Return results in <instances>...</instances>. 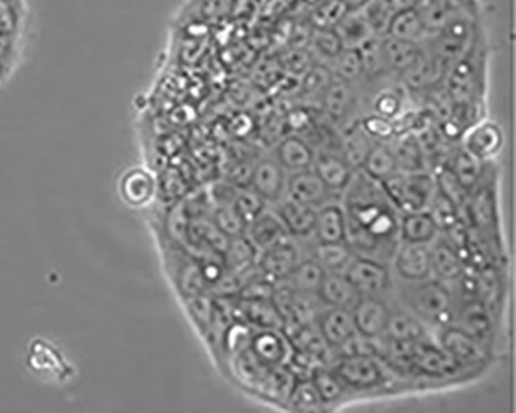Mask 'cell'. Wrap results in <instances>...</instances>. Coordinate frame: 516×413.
Here are the masks:
<instances>
[{
	"instance_id": "6da1fadb",
	"label": "cell",
	"mask_w": 516,
	"mask_h": 413,
	"mask_svg": "<svg viewBox=\"0 0 516 413\" xmlns=\"http://www.w3.org/2000/svg\"><path fill=\"white\" fill-rule=\"evenodd\" d=\"M377 181L363 174L362 180H354L348 186V205L346 223L348 239L346 242L365 251V256L379 253L380 248L388 250L399 239V217L397 209L391 205L382 186L375 188Z\"/></svg>"
},
{
	"instance_id": "7a4b0ae2",
	"label": "cell",
	"mask_w": 516,
	"mask_h": 413,
	"mask_svg": "<svg viewBox=\"0 0 516 413\" xmlns=\"http://www.w3.org/2000/svg\"><path fill=\"white\" fill-rule=\"evenodd\" d=\"M406 305L420 321L431 324H450L453 318V299L441 280H417L406 285L403 291Z\"/></svg>"
},
{
	"instance_id": "3957f363",
	"label": "cell",
	"mask_w": 516,
	"mask_h": 413,
	"mask_svg": "<svg viewBox=\"0 0 516 413\" xmlns=\"http://www.w3.org/2000/svg\"><path fill=\"white\" fill-rule=\"evenodd\" d=\"M391 205L402 212L424 211L436 192V181L427 172H397L380 183Z\"/></svg>"
},
{
	"instance_id": "277c9868",
	"label": "cell",
	"mask_w": 516,
	"mask_h": 413,
	"mask_svg": "<svg viewBox=\"0 0 516 413\" xmlns=\"http://www.w3.org/2000/svg\"><path fill=\"white\" fill-rule=\"evenodd\" d=\"M331 369L340 376L349 390L358 392L382 389L388 381L385 367L374 353L338 356Z\"/></svg>"
},
{
	"instance_id": "5b68a950",
	"label": "cell",
	"mask_w": 516,
	"mask_h": 413,
	"mask_svg": "<svg viewBox=\"0 0 516 413\" xmlns=\"http://www.w3.org/2000/svg\"><path fill=\"white\" fill-rule=\"evenodd\" d=\"M343 274L360 296H379L391 285L385 263L368 256H352Z\"/></svg>"
},
{
	"instance_id": "8992f818",
	"label": "cell",
	"mask_w": 516,
	"mask_h": 413,
	"mask_svg": "<svg viewBox=\"0 0 516 413\" xmlns=\"http://www.w3.org/2000/svg\"><path fill=\"white\" fill-rule=\"evenodd\" d=\"M248 350L261 366L283 367L289 364L293 347L281 328H259L253 332Z\"/></svg>"
},
{
	"instance_id": "52a82bcc",
	"label": "cell",
	"mask_w": 516,
	"mask_h": 413,
	"mask_svg": "<svg viewBox=\"0 0 516 413\" xmlns=\"http://www.w3.org/2000/svg\"><path fill=\"white\" fill-rule=\"evenodd\" d=\"M458 362L451 358L441 345L424 339L414 342L411 349L408 369L427 376V378H445L453 375L459 369Z\"/></svg>"
},
{
	"instance_id": "ba28073f",
	"label": "cell",
	"mask_w": 516,
	"mask_h": 413,
	"mask_svg": "<svg viewBox=\"0 0 516 413\" xmlns=\"http://www.w3.org/2000/svg\"><path fill=\"white\" fill-rule=\"evenodd\" d=\"M287 178V172L275 158H262L250 171L248 185L264 202L278 203L286 197Z\"/></svg>"
},
{
	"instance_id": "9c48e42d",
	"label": "cell",
	"mask_w": 516,
	"mask_h": 413,
	"mask_svg": "<svg viewBox=\"0 0 516 413\" xmlns=\"http://www.w3.org/2000/svg\"><path fill=\"white\" fill-rule=\"evenodd\" d=\"M394 270L406 282L430 279L431 253L424 243L400 242L393 253Z\"/></svg>"
},
{
	"instance_id": "30bf717a",
	"label": "cell",
	"mask_w": 516,
	"mask_h": 413,
	"mask_svg": "<svg viewBox=\"0 0 516 413\" xmlns=\"http://www.w3.org/2000/svg\"><path fill=\"white\" fill-rule=\"evenodd\" d=\"M300 260V251L292 240L287 239L261 251L256 268L262 276L279 284L281 280L289 276L290 271L298 265Z\"/></svg>"
},
{
	"instance_id": "8fae6325",
	"label": "cell",
	"mask_w": 516,
	"mask_h": 413,
	"mask_svg": "<svg viewBox=\"0 0 516 413\" xmlns=\"http://www.w3.org/2000/svg\"><path fill=\"white\" fill-rule=\"evenodd\" d=\"M351 311L358 335L366 339L383 336L391 310L379 296L360 297Z\"/></svg>"
},
{
	"instance_id": "7c38bea8",
	"label": "cell",
	"mask_w": 516,
	"mask_h": 413,
	"mask_svg": "<svg viewBox=\"0 0 516 413\" xmlns=\"http://www.w3.org/2000/svg\"><path fill=\"white\" fill-rule=\"evenodd\" d=\"M315 324L332 350H340L358 335L352 311L348 308L327 307L317 316Z\"/></svg>"
},
{
	"instance_id": "4fadbf2b",
	"label": "cell",
	"mask_w": 516,
	"mask_h": 413,
	"mask_svg": "<svg viewBox=\"0 0 516 413\" xmlns=\"http://www.w3.org/2000/svg\"><path fill=\"white\" fill-rule=\"evenodd\" d=\"M439 345L458 362L459 366L478 364L484 358V350L479 339L465 332L459 325L448 324L442 327Z\"/></svg>"
},
{
	"instance_id": "5bb4252c",
	"label": "cell",
	"mask_w": 516,
	"mask_h": 413,
	"mask_svg": "<svg viewBox=\"0 0 516 413\" xmlns=\"http://www.w3.org/2000/svg\"><path fill=\"white\" fill-rule=\"evenodd\" d=\"M247 237L261 253L276 243L290 239V234L278 212L264 208L252 222L248 223Z\"/></svg>"
},
{
	"instance_id": "9a60e30c",
	"label": "cell",
	"mask_w": 516,
	"mask_h": 413,
	"mask_svg": "<svg viewBox=\"0 0 516 413\" xmlns=\"http://www.w3.org/2000/svg\"><path fill=\"white\" fill-rule=\"evenodd\" d=\"M286 195L296 200V202L320 208L329 200L331 191L326 188L317 172L310 168L295 172L287 178Z\"/></svg>"
},
{
	"instance_id": "2e32d148",
	"label": "cell",
	"mask_w": 516,
	"mask_h": 413,
	"mask_svg": "<svg viewBox=\"0 0 516 413\" xmlns=\"http://www.w3.org/2000/svg\"><path fill=\"white\" fill-rule=\"evenodd\" d=\"M275 211L286 225L290 236L306 237L314 233L315 220H317V208L296 202L293 198L284 197L276 203Z\"/></svg>"
},
{
	"instance_id": "e0dca14e",
	"label": "cell",
	"mask_w": 516,
	"mask_h": 413,
	"mask_svg": "<svg viewBox=\"0 0 516 413\" xmlns=\"http://www.w3.org/2000/svg\"><path fill=\"white\" fill-rule=\"evenodd\" d=\"M312 169L317 172L318 177L331 192L346 191L354 178L351 164L344 160L343 155L331 154V152H323L318 157L315 155Z\"/></svg>"
},
{
	"instance_id": "ac0fdd59",
	"label": "cell",
	"mask_w": 516,
	"mask_h": 413,
	"mask_svg": "<svg viewBox=\"0 0 516 413\" xmlns=\"http://www.w3.org/2000/svg\"><path fill=\"white\" fill-rule=\"evenodd\" d=\"M317 297L324 307L352 310L362 296L349 284L343 273H326L318 287Z\"/></svg>"
},
{
	"instance_id": "d6986e66",
	"label": "cell",
	"mask_w": 516,
	"mask_h": 413,
	"mask_svg": "<svg viewBox=\"0 0 516 413\" xmlns=\"http://www.w3.org/2000/svg\"><path fill=\"white\" fill-rule=\"evenodd\" d=\"M317 243L346 242L348 239V223L341 206L335 203H324L317 209L314 233Z\"/></svg>"
},
{
	"instance_id": "ffe728a7",
	"label": "cell",
	"mask_w": 516,
	"mask_h": 413,
	"mask_svg": "<svg viewBox=\"0 0 516 413\" xmlns=\"http://www.w3.org/2000/svg\"><path fill=\"white\" fill-rule=\"evenodd\" d=\"M236 310L241 313L239 321L256 328H281L284 330V319L279 313L273 299H241L239 297Z\"/></svg>"
},
{
	"instance_id": "44dd1931",
	"label": "cell",
	"mask_w": 516,
	"mask_h": 413,
	"mask_svg": "<svg viewBox=\"0 0 516 413\" xmlns=\"http://www.w3.org/2000/svg\"><path fill=\"white\" fill-rule=\"evenodd\" d=\"M504 144V134L498 124L486 123L476 124L465 137L464 149L475 155L479 160H489L495 157Z\"/></svg>"
},
{
	"instance_id": "7402d4cb",
	"label": "cell",
	"mask_w": 516,
	"mask_h": 413,
	"mask_svg": "<svg viewBox=\"0 0 516 413\" xmlns=\"http://www.w3.org/2000/svg\"><path fill=\"white\" fill-rule=\"evenodd\" d=\"M275 160L283 166L284 171L295 174L312 168L315 160V152L307 141L301 137L284 138L276 147Z\"/></svg>"
},
{
	"instance_id": "603a6c76",
	"label": "cell",
	"mask_w": 516,
	"mask_h": 413,
	"mask_svg": "<svg viewBox=\"0 0 516 413\" xmlns=\"http://www.w3.org/2000/svg\"><path fill=\"white\" fill-rule=\"evenodd\" d=\"M439 234V226L430 211L408 212L399 219V239L402 242L430 245Z\"/></svg>"
},
{
	"instance_id": "cb8c5ba5",
	"label": "cell",
	"mask_w": 516,
	"mask_h": 413,
	"mask_svg": "<svg viewBox=\"0 0 516 413\" xmlns=\"http://www.w3.org/2000/svg\"><path fill=\"white\" fill-rule=\"evenodd\" d=\"M391 151L396 158L397 169L405 174H413V172H422L427 163L424 149L420 144L419 138L413 132H403L396 137Z\"/></svg>"
},
{
	"instance_id": "d4e9b609",
	"label": "cell",
	"mask_w": 516,
	"mask_h": 413,
	"mask_svg": "<svg viewBox=\"0 0 516 413\" xmlns=\"http://www.w3.org/2000/svg\"><path fill=\"white\" fill-rule=\"evenodd\" d=\"M431 253V276H436L441 282L461 279L464 273V262L461 254L453 246L441 240L430 248Z\"/></svg>"
},
{
	"instance_id": "484cf974",
	"label": "cell",
	"mask_w": 516,
	"mask_h": 413,
	"mask_svg": "<svg viewBox=\"0 0 516 413\" xmlns=\"http://www.w3.org/2000/svg\"><path fill=\"white\" fill-rule=\"evenodd\" d=\"M155 183L152 175L143 169L134 168L126 172L121 178L120 194L128 205H146L154 195Z\"/></svg>"
},
{
	"instance_id": "4316f807",
	"label": "cell",
	"mask_w": 516,
	"mask_h": 413,
	"mask_svg": "<svg viewBox=\"0 0 516 413\" xmlns=\"http://www.w3.org/2000/svg\"><path fill=\"white\" fill-rule=\"evenodd\" d=\"M383 336L391 341L419 342L427 339V328L413 313L391 311Z\"/></svg>"
},
{
	"instance_id": "83f0119b",
	"label": "cell",
	"mask_w": 516,
	"mask_h": 413,
	"mask_svg": "<svg viewBox=\"0 0 516 413\" xmlns=\"http://www.w3.org/2000/svg\"><path fill=\"white\" fill-rule=\"evenodd\" d=\"M259 251L252 240L244 236L233 237L228 242L227 250L222 254L225 270L231 273H247L253 270L258 262Z\"/></svg>"
},
{
	"instance_id": "f1b7e54d",
	"label": "cell",
	"mask_w": 516,
	"mask_h": 413,
	"mask_svg": "<svg viewBox=\"0 0 516 413\" xmlns=\"http://www.w3.org/2000/svg\"><path fill=\"white\" fill-rule=\"evenodd\" d=\"M324 274L326 271L323 270L320 263L310 257V259L300 260L298 265L290 271L289 276L281 280L279 284L296 291V293L317 294Z\"/></svg>"
},
{
	"instance_id": "f546056e",
	"label": "cell",
	"mask_w": 516,
	"mask_h": 413,
	"mask_svg": "<svg viewBox=\"0 0 516 413\" xmlns=\"http://www.w3.org/2000/svg\"><path fill=\"white\" fill-rule=\"evenodd\" d=\"M383 59L386 67L405 73L413 67L414 62L422 55L417 42L403 41V39L388 36L382 42Z\"/></svg>"
},
{
	"instance_id": "4dcf8cb0",
	"label": "cell",
	"mask_w": 516,
	"mask_h": 413,
	"mask_svg": "<svg viewBox=\"0 0 516 413\" xmlns=\"http://www.w3.org/2000/svg\"><path fill=\"white\" fill-rule=\"evenodd\" d=\"M360 169L366 177L377 183H382L386 178L399 172L393 151L385 143H374Z\"/></svg>"
},
{
	"instance_id": "1f68e13d",
	"label": "cell",
	"mask_w": 516,
	"mask_h": 413,
	"mask_svg": "<svg viewBox=\"0 0 516 413\" xmlns=\"http://www.w3.org/2000/svg\"><path fill=\"white\" fill-rule=\"evenodd\" d=\"M310 381L314 384L315 390L320 395L324 407L327 404H335L343 400L344 395L349 392L346 384L341 381L340 376L327 366H317L310 372Z\"/></svg>"
},
{
	"instance_id": "d6a6232c",
	"label": "cell",
	"mask_w": 516,
	"mask_h": 413,
	"mask_svg": "<svg viewBox=\"0 0 516 413\" xmlns=\"http://www.w3.org/2000/svg\"><path fill=\"white\" fill-rule=\"evenodd\" d=\"M427 33L424 22L414 8L396 11L393 19L389 22L388 36L403 39V41H422Z\"/></svg>"
},
{
	"instance_id": "836d02e7",
	"label": "cell",
	"mask_w": 516,
	"mask_h": 413,
	"mask_svg": "<svg viewBox=\"0 0 516 413\" xmlns=\"http://www.w3.org/2000/svg\"><path fill=\"white\" fill-rule=\"evenodd\" d=\"M352 256L354 254L348 242L317 243L312 259L320 263L326 273H343Z\"/></svg>"
},
{
	"instance_id": "e575fe53",
	"label": "cell",
	"mask_w": 516,
	"mask_h": 413,
	"mask_svg": "<svg viewBox=\"0 0 516 413\" xmlns=\"http://www.w3.org/2000/svg\"><path fill=\"white\" fill-rule=\"evenodd\" d=\"M374 143L362 127H352L341 141V155L351 164L352 169L362 168L363 161Z\"/></svg>"
},
{
	"instance_id": "d590c367",
	"label": "cell",
	"mask_w": 516,
	"mask_h": 413,
	"mask_svg": "<svg viewBox=\"0 0 516 413\" xmlns=\"http://www.w3.org/2000/svg\"><path fill=\"white\" fill-rule=\"evenodd\" d=\"M286 403L293 410H300V412H320L326 409L309 376H296Z\"/></svg>"
},
{
	"instance_id": "8d00e7d4",
	"label": "cell",
	"mask_w": 516,
	"mask_h": 413,
	"mask_svg": "<svg viewBox=\"0 0 516 413\" xmlns=\"http://www.w3.org/2000/svg\"><path fill=\"white\" fill-rule=\"evenodd\" d=\"M323 96L324 107H326L329 117L334 118V120H341L351 106V89H349L348 81H344L338 76L331 79L329 86L324 90Z\"/></svg>"
},
{
	"instance_id": "74e56055",
	"label": "cell",
	"mask_w": 516,
	"mask_h": 413,
	"mask_svg": "<svg viewBox=\"0 0 516 413\" xmlns=\"http://www.w3.org/2000/svg\"><path fill=\"white\" fill-rule=\"evenodd\" d=\"M450 171L461 181L462 186L470 191L481 177L482 161L470 154L467 149H462L451 161Z\"/></svg>"
},
{
	"instance_id": "f35d334b",
	"label": "cell",
	"mask_w": 516,
	"mask_h": 413,
	"mask_svg": "<svg viewBox=\"0 0 516 413\" xmlns=\"http://www.w3.org/2000/svg\"><path fill=\"white\" fill-rule=\"evenodd\" d=\"M335 33L340 38L343 47L348 48H358L374 35V31L371 30L363 16L348 18L346 21L341 22L340 28L335 30Z\"/></svg>"
},
{
	"instance_id": "ab89813d",
	"label": "cell",
	"mask_w": 516,
	"mask_h": 413,
	"mask_svg": "<svg viewBox=\"0 0 516 413\" xmlns=\"http://www.w3.org/2000/svg\"><path fill=\"white\" fill-rule=\"evenodd\" d=\"M211 222L221 229L222 233L233 239V237L244 236L247 234V223L244 222L238 212L234 211L230 205H219L214 209L213 220Z\"/></svg>"
},
{
	"instance_id": "60d3db41",
	"label": "cell",
	"mask_w": 516,
	"mask_h": 413,
	"mask_svg": "<svg viewBox=\"0 0 516 413\" xmlns=\"http://www.w3.org/2000/svg\"><path fill=\"white\" fill-rule=\"evenodd\" d=\"M228 205L238 212L239 216L247 223V226L265 208L264 200L256 192H253L252 189L250 191H247V189H236Z\"/></svg>"
},
{
	"instance_id": "b9f144b4",
	"label": "cell",
	"mask_w": 516,
	"mask_h": 413,
	"mask_svg": "<svg viewBox=\"0 0 516 413\" xmlns=\"http://www.w3.org/2000/svg\"><path fill=\"white\" fill-rule=\"evenodd\" d=\"M459 327L464 328L465 332L475 336L476 339L486 335L489 330V319H487L486 311L481 305L470 304L461 315H459ZM481 341V339H479Z\"/></svg>"
},
{
	"instance_id": "7bdbcfd3",
	"label": "cell",
	"mask_w": 516,
	"mask_h": 413,
	"mask_svg": "<svg viewBox=\"0 0 516 413\" xmlns=\"http://www.w3.org/2000/svg\"><path fill=\"white\" fill-rule=\"evenodd\" d=\"M338 78L351 81L363 72L362 56L358 48H343L334 58Z\"/></svg>"
},
{
	"instance_id": "ee69618b",
	"label": "cell",
	"mask_w": 516,
	"mask_h": 413,
	"mask_svg": "<svg viewBox=\"0 0 516 413\" xmlns=\"http://www.w3.org/2000/svg\"><path fill=\"white\" fill-rule=\"evenodd\" d=\"M360 127L365 130L369 138L374 140L375 143H386V141L393 140L397 134L393 121L382 117V115H377V113L363 118Z\"/></svg>"
},
{
	"instance_id": "f6af8a7d",
	"label": "cell",
	"mask_w": 516,
	"mask_h": 413,
	"mask_svg": "<svg viewBox=\"0 0 516 413\" xmlns=\"http://www.w3.org/2000/svg\"><path fill=\"white\" fill-rule=\"evenodd\" d=\"M434 181H436L437 191H441L445 197L450 198L451 202L455 203L458 208L465 202L468 191L462 186L456 175L450 171V168H444L437 172Z\"/></svg>"
},
{
	"instance_id": "bcb514c9",
	"label": "cell",
	"mask_w": 516,
	"mask_h": 413,
	"mask_svg": "<svg viewBox=\"0 0 516 413\" xmlns=\"http://www.w3.org/2000/svg\"><path fill=\"white\" fill-rule=\"evenodd\" d=\"M315 47H317L321 56L329 59H334L344 48L337 33H329V31H324L320 36H317Z\"/></svg>"
},
{
	"instance_id": "7dc6e473",
	"label": "cell",
	"mask_w": 516,
	"mask_h": 413,
	"mask_svg": "<svg viewBox=\"0 0 516 413\" xmlns=\"http://www.w3.org/2000/svg\"><path fill=\"white\" fill-rule=\"evenodd\" d=\"M400 112V98L394 93H382L375 99V113L393 120Z\"/></svg>"
}]
</instances>
